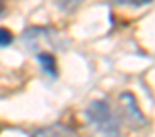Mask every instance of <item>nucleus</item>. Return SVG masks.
<instances>
[{
    "mask_svg": "<svg viewBox=\"0 0 155 137\" xmlns=\"http://www.w3.org/2000/svg\"><path fill=\"white\" fill-rule=\"evenodd\" d=\"M86 119L104 137H119V121L115 119V115H113L108 102L93 101L86 108Z\"/></svg>",
    "mask_w": 155,
    "mask_h": 137,
    "instance_id": "1",
    "label": "nucleus"
},
{
    "mask_svg": "<svg viewBox=\"0 0 155 137\" xmlns=\"http://www.w3.org/2000/svg\"><path fill=\"white\" fill-rule=\"evenodd\" d=\"M38 62L42 66V70L49 75V77H57V62H55V57L49 55V53H40L38 55Z\"/></svg>",
    "mask_w": 155,
    "mask_h": 137,
    "instance_id": "2",
    "label": "nucleus"
},
{
    "mask_svg": "<svg viewBox=\"0 0 155 137\" xmlns=\"http://www.w3.org/2000/svg\"><path fill=\"white\" fill-rule=\"evenodd\" d=\"M38 137H75L73 132H69L64 126H51L42 132H38Z\"/></svg>",
    "mask_w": 155,
    "mask_h": 137,
    "instance_id": "3",
    "label": "nucleus"
},
{
    "mask_svg": "<svg viewBox=\"0 0 155 137\" xmlns=\"http://www.w3.org/2000/svg\"><path fill=\"white\" fill-rule=\"evenodd\" d=\"M13 42V35L9 33V29L0 28V48H6Z\"/></svg>",
    "mask_w": 155,
    "mask_h": 137,
    "instance_id": "4",
    "label": "nucleus"
},
{
    "mask_svg": "<svg viewBox=\"0 0 155 137\" xmlns=\"http://www.w3.org/2000/svg\"><path fill=\"white\" fill-rule=\"evenodd\" d=\"M2 9H4V6H2V4H0V11H2Z\"/></svg>",
    "mask_w": 155,
    "mask_h": 137,
    "instance_id": "5",
    "label": "nucleus"
}]
</instances>
